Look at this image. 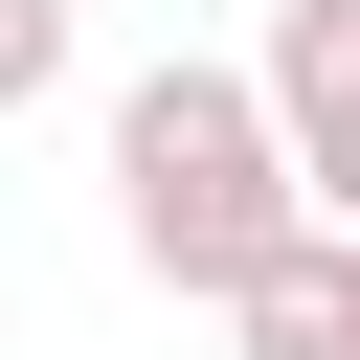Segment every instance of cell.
I'll return each instance as SVG.
<instances>
[{"mask_svg": "<svg viewBox=\"0 0 360 360\" xmlns=\"http://www.w3.org/2000/svg\"><path fill=\"white\" fill-rule=\"evenodd\" d=\"M225 338H248V360H360V225H315V248H270V270L225 292Z\"/></svg>", "mask_w": 360, "mask_h": 360, "instance_id": "cell-3", "label": "cell"}, {"mask_svg": "<svg viewBox=\"0 0 360 360\" xmlns=\"http://www.w3.org/2000/svg\"><path fill=\"white\" fill-rule=\"evenodd\" d=\"M68 68H90V22H68V0H0V112H45Z\"/></svg>", "mask_w": 360, "mask_h": 360, "instance_id": "cell-4", "label": "cell"}, {"mask_svg": "<svg viewBox=\"0 0 360 360\" xmlns=\"http://www.w3.org/2000/svg\"><path fill=\"white\" fill-rule=\"evenodd\" d=\"M248 90H270V158H292V202H315V225H360V0H270Z\"/></svg>", "mask_w": 360, "mask_h": 360, "instance_id": "cell-2", "label": "cell"}, {"mask_svg": "<svg viewBox=\"0 0 360 360\" xmlns=\"http://www.w3.org/2000/svg\"><path fill=\"white\" fill-rule=\"evenodd\" d=\"M112 248H135L180 315H225L270 248H315V202H292V158H270V90H248L225 45H180V68L112 90Z\"/></svg>", "mask_w": 360, "mask_h": 360, "instance_id": "cell-1", "label": "cell"}]
</instances>
